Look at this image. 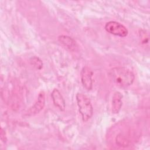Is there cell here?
I'll use <instances>...</instances> for the list:
<instances>
[{"mask_svg":"<svg viewBox=\"0 0 150 150\" xmlns=\"http://www.w3.org/2000/svg\"><path fill=\"white\" fill-rule=\"evenodd\" d=\"M45 105V94L43 91H41L38 97V99L35 104L30 107L25 112V115L26 117L33 116L38 114L43 110Z\"/></svg>","mask_w":150,"mask_h":150,"instance_id":"obj_4","label":"cell"},{"mask_svg":"<svg viewBox=\"0 0 150 150\" xmlns=\"http://www.w3.org/2000/svg\"><path fill=\"white\" fill-rule=\"evenodd\" d=\"M92 70L87 66L83 67L81 71V81L83 86L87 90H90L93 87V76Z\"/></svg>","mask_w":150,"mask_h":150,"instance_id":"obj_5","label":"cell"},{"mask_svg":"<svg viewBox=\"0 0 150 150\" xmlns=\"http://www.w3.org/2000/svg\"><path fill=\"white\" fill-rule=\"evenodd\" d=\"M31 64L37 69L40 70L43 66V63L42 60L37 57H33L30 60Z\"/></svg>","mask_w":150,"mask_h":150,"instance_id":"obj_9","label":"cell"},{"mask_svg":"<svg viewBox=\"0 0 150 150\" xmlns=\"http://www.w3.org/2000/svg\"><path fill=\"white\" fill-rule=\"evenodd\" d=\"M110 76L114 83L121 88H126L131 86L135 79L132 71L123 67L112 68L110 71Z\"/></svg>","mask_w":150,"mask_h":150,"instance_id":"obj_1","label":"cell"},{"mask_svg":"<svg viewBox=\"0 0 150 150\" xmlns=\"http://www.w3.org/2000/svg\"><path fill=\"white\" fill-rule=\"evenodd\" d=\"M122 95L119 91H115L112 97L111 111L113 114H118L122 105Z\"/></svg>","mask_w":150,"mask_h":150,"instance_id":"obj_7","label":"cell"},{"mask_svg":"<svg viewBox=\"0 0 150 150\" xmlns=\"http://www.w3.org/2000/svg\"><path fill=\"white\" fill-rule=\"evenodd\" d=\"M51 97L54 105L60 111H64L66 108L65 101L59 90L57 88L53 89L51 93Z\"/></svg>","mask_w":150,"mask_h":150,"instance_id":"obj_6","label":"cell"},{"mask_svg":"<svg viewBox=\"0 0 150 150\" xmlns=\"http://www.w3.org/2000/svg\"><path fill=\"white\" fill-rule=\"evenodd\" d=\"M58 40L63 46L70 50H75L77 48L76 41L71 37L67 35H60L58 37Z\"/></svg>","mask_w":150,"mask_h":150,"instance_id":"obj_8","label":"cell"},{"mask_svg":"<svg viewBox=\"0 0 150 150\" xmlns=\"http://www.w3.org/2000/svg\"><path fill=\"white\" fill-rule=\"evenodd\" d=\"M0 138H1V140L4 143H5V142H6L7 138H6V133H5V131L2 128H1Z\"/></svg>","mask_w":150,"mask_h":150,"instance_id":"obj_10","label":"cell"},{"mask_svg":"<svg viewBox=\"0 0 150 150\" xmlns=\"http://www.w3.org/2000/svg\"><path fill=\"white\" fill-rule=\"evenodd\" d=\"M104 28L107 32L115 36L125 37L128 35V30L126 27L116 21L108 22Z\"/></svg>","mask_w":150,"mask_h":150,"instance_id":"obj_3","label":"cell"},{"mask_svg":"<svg viewBox=\"0 0 150 150\" xmlns=\"http://www.w3.org/2000/svg\"><path fill=\"white\" fill-rule=\"evenodd\" d=\"M76 101L83 121H88L93 114V108L90 100L84 94L78 93L76 94Z\"/></svg>","mask_w":150,"mask_h":150,"instance_id":"obj_2","label":"cell"}]
</instances>
